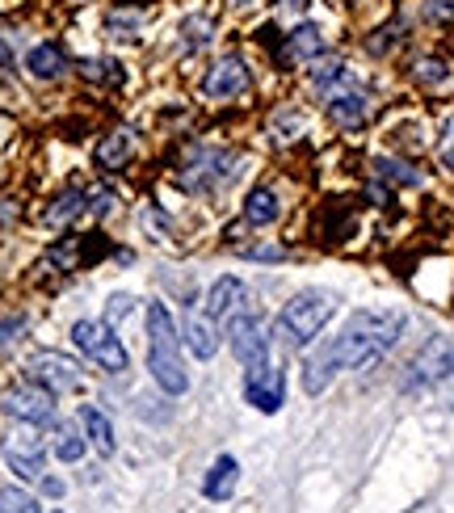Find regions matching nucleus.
Returning a JSON list of instances; mask_svg holds the SVG:
<instances>
[{"mask_svg": "<svg viewBox=\"0 0 454 513\" xmlns=\"http://www.w3.org/2000/svg\"><path fill=\"white\" fill-rule=\"evenodd\" d=\"M232 5H249V0H232Z\"/></svg>", "mask_w": 454, "mask_h": 513, "instance_id": "f704fd0d", "label": "nucleus"}, {"mask_svg": "<svg viewBox=\"0 0 454 513\" xmlns=\"http://www.w3.org/2000/svg\"><path fill=\"white\" fill-rule=\"evenodd\" d=\"M181 341L194 350V358H215V350H219V333H215V320L211 316H202V312H194L190 307V316H185V333H181Z\"/></svg>", "mask_w": 454, "mask_h": 513, "instance_id": "4468645a", "label": "nucleus"}, {"mask_svg": "<svg viewBox=\"0 0 454 513\" xmlns=\"http://www.w3.org/2000/svg\"><path fill=\"white\" fill-rule=\"evenodd\" d=\"M135 312V299L131 295H110V307H106V324L122 320V316H131Z\"/></svg>", "mask_w": 454, "mask_h": 513, "instance_id": "cd10ccee", "label": "nucleus"}, {"mask_svg": "<svg viewBox=\"0 0 454 513\" xmlns=\"http://www.w3.org/2000/svg\"><path fill=\"white\" fill-rule=\"evenodd\" d=\"M64 51H59L55 43H43V47H34L30 55H26V68H30V76H38V80H55L59 72H64Z\"/></svg>", "mask_w": 454, "mask_h": 513, "instance_id": "412c9836", "label": "nucleus"}, {"mask_svg": "<svg viewBox=\"0 0 454 513\" xmlns=\"http://www.w3.org/2000/svg\"><path fill=\"white\" fill-rule=\"evenodd\" d=\"M227 341H232V354L244 366L270 362V328H265V320L253 312H236L227 320Z\"/></svg>", "mask_w": 454, "mask_h": 513, "instance_id": "0eeeda50", "label": "nucleus"}, {"mask_svg": "<svg viewBox=\"0 0 454 513\" xmlns=\"http://www.w3.org/2000/svg\"><path fill=\"white\" fill-rule=\"evenodd\" d=\"M13 64V55H9V47H5V38H0V68H9Z\"/></svg>", "mask_w": 454, "mask_h": 513, "instance_id": "72a5a7b5", "label": "nucleus"}, {"mask_svg": "<svg viewBox=\"0 0 454 513\" xmlns=\"http://www.w3.org/2000/svg\"><path fill=\"white\" fill-rule=\"evenodd\" d=\"M244 89H249V68H244L240 55L219 59V64L206 72V80H202V93L215 97V101H232V97H240Z\"/></svg>", "mask_w": 454, "mask_h": 513, "instance_id": "9b49d317", "label": "nucleus"}, {"mask_svg": "<svg viewBox=\"0 0 454 513\" xmlns=\"http://www.w3.org/2000/svg\"><path fill=\"white\" fill-rule=\"evenodd\" d=\"M412 76L421 80V85H442V80L450 76L442 59H417V68H412Z\"/></svg>", "mask_w": 454, "mask_h": 513, "instance_id": "a878e982", "label": "nucleus"}, {"mask_svg": "<svg viewBox=\"0 0 454 513\" xmlns=\"http://www.w3.org/2000/svg\"><path fill=\"white\" fill-rule=\"evenodd\" d=\"M206 30H211V26H206V22H185V47H206V38H211V34H206Z\"/></svg>", "mask_w": 454, "mask_h": 513, "instance_id": "2f4dec72", "label": "nucleus"}, {"mask_svg": "<svg viewBox=\"0 0 454 513\" xmlns=\"http://www.w3.org/2000/svg\"><path fill=\"white\" fill-rule=\"evenodd\" d=\"M227 164H232V160H227V152H194L190 156V164H185V169H194V173H181V186L185 190H211L215 186V181H227V177H232V173H227Z\"/></svg>", "mask_w": 454, "mask_h": 513, "instance_id": "f8f14e48", "label": "nucleus"}, {"mask_svg": "<svg viewBox=\"0 0 454 513\" xmlns=\"http://www.w3.org/2000/svg\"><path fill=\"white\" fill-rule=\"evenodd\" d=\"M89 211L101 219V215H110L114 211V190H106V186H101V190H93L89 194Z\"/></svg>", "mask_w": 454, "mask_h": 513, "instance_id": "7c9ffc66", "label": "nucleus"}, {"mask_svg": "<svg viewBox=\"0 0 454 513\" xmlns=\"http://www.w3.org/2000/svg\"><path fill=\"white\" fill-rule=\"evenodd\" d=\"M72 341H76L80 354L101 366V371H110V375H127L131 371V354H127V345L118 341L114 324H106V320H76L72 324Z\"/></svg>", "mask_w": 454, "mask_h": 513, "instance_id": "20e7f679", "label": "nucleus"}, {"mask_svg": "<svg viewBox=\"0 0 454 513\" xmlns=\"http://www.w3.org/2000/svg\"><path fill=\"white\" fill-rule=\"evenodd\" d=\"M236 480H240V463L232 459V455H219L215 459V467L206 471V484H202V492L211 501H227L236 492Z\"/></svg>", "mask_w": 454, "mask_h": 513, "instance_id": "dca6fc26", "label": "nucleus"}, {"mask_svg": "<svg viewBox=\"0 0 454 513\" xmlns=\"http://www.w3.org/2000/svg\"><path fill=\"white\" fill-rule=\"evenodd\" d=\"M450 379H454V341L433 337L425 350L408 362L404 387H408V392H421V387H442Z\"/></svg>", "mask_w": 454, "mask_h": 513, "instance_id": "39448f33", "label": "nucleus"}, {"mask_svg": "<svg viewBox=\"0 0 454 513\" xmlns=\"http://www.w3.org/2000/svg\"><path fill=\"white\" fill-rule=\"evenodd\" d=\"M26 375H30V383L47 387L51 396H59V392H76V387L85 383V371H80V362L68 358V354H55V350L34 354L30 366H26Z\"/></svg>", "mask_w": 454, "mask_h": 513, "instance_id": "423d86ee", "label": "nucleus"}, {"mask_svg": "<svg viewBox=\"0 0 454 513\" xmlns=\"http://www.w3.org/2000/svg\"><path fill=\"white\" fill-rule=\"evenodd\" d=\"M429 22H454V0H425Z\"/></svg>", "mask_w": 454, "mask_h": 513, "instance_id": "c85d7f7f", "label": "nucleus"}, {"mask_svg": "<svg viewBox=\"0 0 454 513\" xmlns=\"http://www.w3.org/2000/svg\"><path fill=\"white\" fill-rule=\"evenodd\" d=\"M404 328H408V316L400 307H362V312H354L341 324L337 337H328L320 350L307 354L303 392L320 396L341 371H362V366L379 362L391 345L404 337Z\"/></svg>", "mask_w": 454, "mask_h": 513, "instance_id": "f257e3e1", "label": "nucleus"}, {"mask_svg": "<svg viewBox=\"0 0 454 513\" xmlns=\"http://www.w3.org/2000/svg\"><path fill=\"white\" fill-rule=\"evenodd\" d=\"M55 513H59V509H55Z\"/></svg>", "mask_w": 454, "mask_h": 513, "instance_id": "c9c22d12", "label": "nucleus"}, {"mask_svg": "<svg viewBox=\"0 0 454 513\" xmlns=\"http://www.w3.org/2000/svg\"><path fill=\"white\" fill-rule=\"evenodd\" d=\"M333 316H337V295L333 291H299L278 312L274 337H278L282 350H307V345L324 333V324Z\"/></svg>", "mask_w": 454, "mask_h": 513, "instance_id": "7ed1b4c3", "label": "nucleus"}, {"mask_svg": "<svg viewBox=\"0 0 454 513\" xmlns=\"http://www.w3.org/2000/svg\"><path fill=\"white\" fill-rule=\"evenodd\" d=\"M278 215H282V207H278V194L270 186H257L249 198H244V219H249L253 228H265V223H274Z\"/></svg>", "mask_w": 454, "mask_h": 513, "instance_id": "6ab92c4d", "label": "nucleus"}, {"mask_svg": "<svg viewBox=\"0 0 454 513\" xmlns=\"http://www.w3.org/2000/svg\"><path fill=\"white\" fill-rule=\"evenodd\" d=\"M22 333H26V316H5L0 320V350H9Z\"/></svg>", "mask_w": 454, "mask_h": 513, "instance_id": "bb28decb", "label": "nucleus"}, {"mask_svg": "<svg viewBox=\"0 0 454 513\" xmlns=\"http://www.w3.org/2000/svg\"><path fill=\"white\" fill-rule=\"evenodd\" d=\"M85 442H89V438H80L72 425H59V434H55V459L76 463L80 455H85Z\"/></svg>", "mask_w": 454, "mask_h": 513, "instance_id": "5701e85b", "label": "nucleus"}, {"mask_svg": "<svg viewBox=\"0 0 454 513\" xmlns=\"http://www.w3.org/2000/svg\"><path fill=\"white\" fill-rule=\"evenodd\" d=\"M244 299H249V291H244L240 278H219L211 286V295H206V316L211 320L236 316V312H244Z\"/></svg>", "mask_w": 454, "mask_h": 513, "instance_id": "ddd939ff", "label": "nucleus"}, {"mask_svg": "<svg viewBox=\"0 0 454 513\" xmlns=\"http://www.w3.org/2000/svg\"><path fill=\"white\" fill-rule=\"evenodd\" d=\"M0 513H43V509H38V501L30 497V492L5 488V492H0Z\"/></svg>", "mask_w": 454, "mask_h": 513, "instance_id": "b1692460", "label": "nucleus"}, {"mask_svg": "<svg viewBox=\"0 0 454 513\" xmlns=\"http://www.w3.org/2000/svg\"><path fill=\"white\" fill-rule=\"evenodd\" d=\"M43 492H47V497H64V480H55V476H43Z\"/></svg>", "mask_w": 454, "mask_h": 513, "instance_id": "473e14b6", "label": "nucleus"}, {"mask_svg": "<svg viewBox=\"0 0 454 513\" xmlns=\"http://www.w3.org/2000/svg\"><path fill=\"white\" fill-rule=\"evenodd\" d=\"M177 345L181 337H177L173 312L164 303H148V371L160 392H169V396L190 392V371H185Z\"/></svg>", "mask_w": 454, "mask_h": 513, "instance_id": "f03ea898", "label": "nucleus"}, {"mask_svg": "<svg viewBox=\"0 0 454 513\" xmlns=\"http://www.w3.org/2000/svg\"><path fill=\"white\" fill-rule=\"evenodd\" d=\"M375 169H379L383 177H391V181H400V186H421V173H412L408 164H400V160H379Z\"/></svg>", "mask_w": 454, "mask_h": 513, "instance_id": "393cba45", "label": "nucleus"}, {"mask_svg": "<svg viewBox=\"0 0 454 513\" xmlns=\"http://www.w3.org/2000/svg\"><path fill=\"white\" fill-rule=\"evenodd\" d=\"M80 425H85V438L97 446V455H114V450H118L114 425L106 421V413H101V408H93V404L80 408Z\"/></svg>", "mask_w": 454, "mask_h": 513, "instance_id": "a211bd4d", "label": "nucleus"}, {"mask_svg": "<svg viewBox=\"0 0 454 513\" xmlns=\"http://www.w3.org/2000/svg\"><path fill=\"white\" fill-rule=\"evenodd\" d=\"M324 97H328V114H333L341 127H362L366 122V114H370V101H366V93L354 85V76H345V80H337L333 89H324Z\"/></svg>", "mask_w": 454, "mask_h": 513, "instance_id": "9d476101", "label": "nucleus"}, {"mask_svg": "<svg viewBox=\"0 0 454 513\" xmlns=\"http://www.w3.org/2000/svg\"><path fill=\"white\" fill-rule=\"evenodd\" d=\"M0 408H5L9 417L26 421V425H51L55 421V396L47 392V387H38V383L9 387V392L0 396Z\"/></svg>", "mask_w": 454, "mask_h": 513, "instance_id": "1a4fd4ad", "label": "nucleus"}, {"mask_svg": "<svg viewBox=\"0 0 454 513\" xmlns=\"http://www.w3.org/2000/svg\"><path fill=\"white\" fill-rule=\"evenodd\" d=\"M244 396H249V404L257 408V413H278V408L286 404V375L282 366L274 362H257L244 371Z\"/></svg>", "mask_w": 454, "mask_h": 513, "instance_id": "6e6552de", "label": "nucleus"}, {"mask_svg": "<svg viewBox=\"0 0 454 513\" xmlns=\"http://www.w3.org/2000/svg\"><path fill=\"white\" fill-rule=\"evenodd\" d=\"M110 68H118L114 59H97V64L89 59V64H85V76H89V80H122V72H110Z\"/></svg>", "mask_w": 454, "mask_h": 513, "instance_id": "c756f323", "label": "nucleus"}, {"mask_svg": "<svg viewBox=\"0 0 454 513\" xmlns=\"http://www.w3.org/2000/svg\"><path fill=\"white\" fill-rule=\"evenodd\" d=\"M89 194H80V190H64V194H59L55 202H51V207H47V228H68V223L76 219V215H85L89 211V202H85Z\"/></svg>", "mask_w": 454, "mask_h": 513, "instance_id": "aec40b11", "label": "nucleus"}, {"mask_svg": "<svg viewBox=\"0 0 454 513\" xmlns=\"http://www.w3.org/2000/svg\"><path fill=\"white\" fill-rule=\"evenodd\" d=\"M5 463H9L13 476H22V480H43V446H38L34 438H30V442L5 446Z\"/></svg>", "mask_w": 454, "mask_h": 513, "instance_id": "2eb2a0df", "label": "nucleus"}, {"mask_svg": "<svg viewBox=\"0 0 454 513\" xmlns=\"http://www.w3.org/2000/svg\"><path fill=\"white\" fill-rule=\"evenodd\" d=\"M324 51V34L316 26H295L286 34V55L291 59H316Z\"/></svg>", "mask_w": 454, "mask_h": 513, "instance_id": "4be33fe9", "label": "nucleus"}, {"mask_svg": "<svg viewBox=\"0 0 454 513\" xmlns=\"http://www.w3.org/2000/svg\"><path fill=\"white\" fill-rule=\"evenodd\" d=\"M93 160H97V169H106V173H118V169H127V160H131V135L127 131H114L106 135L93 148Z\"/></svg>", "mask_w": 454, "mask_h": 513, "instance_id": "f3484780", "label": "nucleus"}]
</instances>
